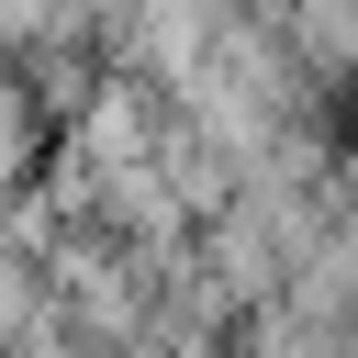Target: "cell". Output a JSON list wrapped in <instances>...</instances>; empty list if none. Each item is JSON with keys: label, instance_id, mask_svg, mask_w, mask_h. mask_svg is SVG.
I'll return each mask as SVG.
<instances>
[{"label": "cell", "instance_id": "6da1fadb", "mask_svg": "<svg viewBox=\"0 0 358 358\" xmlns=\"http://www.w3.org/2000/svg\"><path fill=\"white\" fill-rule=\"evenodd\" d=\"M56 157V123H45V101L22 90V67H0V201L11 190H34V168Z\"/></svg>", "mask_w": 358, "mask_h": 358}]
</instances>
